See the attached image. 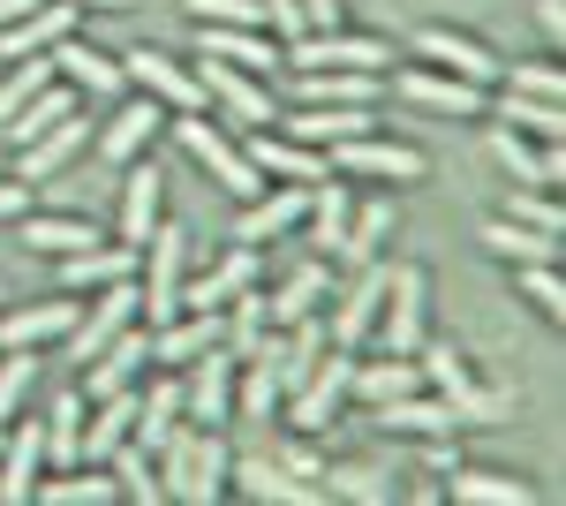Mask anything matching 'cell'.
<instances>
[{"instance_id": "cell-51", "label": "cell", "mask_w": 566, "mask_h": 506, "mask_svg": "<svg viewBox=\"0 0 566 506\" xmlns=\"http://www.w3.org/2000/svg\"><path fill=\"white\" fill-rule=\"evenodd\" d=\"M499 84L506 91H528V99H559V69H552V61H522V69H499Z\"/></svg>"}, {"instance_id": "cell-21", "label": "cell", "mask_w": 566, "mask_h": 506, "mask_svg": "<svg viewBox=\"0 0 566 506\" xmlns=\"http://www.w3.org/2000/svg\"><path fill=\"white\" fill-rule=\"evenodd\" d=\"M280 122H287V136H295V144L333 152V144H348V136H370V128H378V114H370V106H295V114H280Z\"/></svg>"}, {"instance_id": "cell-5", "label": "cell", "mask_w": 566, "mask_h": 506, "mask_svg": "<svg viewBox=\"0 0 566 506\" xmlns=\"http://www.w3.org/2000/svg\"><path fill=\"white\" fill-rule=\"evenodd\" d=\"M175 136H181V152L212 174L227 197H242V205H250V197H264V174L250 167V152H234V144H227V136L205 122V114H175Z\"/></svg>"}, {"instance_id": "cell-4", "label": "cell", "mask_w": 566, "mask_h": 506, "mask_svg": "<svg viewBox=\"0 0 566 506\" xmlns=\"http://www.w3.org/2000/svg\"><path fill=\"white\" fill-rule=\"evenodd\" d=\"M423 302H431V272H423V265H392L386 310H378V326H370L378 355H416V348H423Z\"/></svg>"}, {"instance_id": "cell-34", "label": "cell", "mask_w": 566, "mask_h": 506, "mask_svg": "<svg viewBox=\"0 0 566 506\" xmlns=\"http://www.w3.org/2000/svg\"><path fill=\"white\" fill-rule=\"evenodd\" d=\"M31 499L39 506H114L122 492H114V468L106 462H76V476H39Z\"/></svg>"}, {"instance_id": "cell-22", "label": "cell", "mask_w": 566, "mask_h": 506, "mask_svg": "<svg viewBox=\"0 0 566 506\" xmlns=\"http://www.w3.org/2000/svg\"><path fill=\"white\" fill-rule=\"evenodd\" d=\"M242 288H258V242H234L212 272L181 280V310H219L227 296H242Z\"/></svg>"}, {"instance_id": "cell-1", "label": "cell", "mask_w": 566, "mask_h": 506, "mask_svg": "<svg viewBox=\"0 0 566 506\" xmlns=\"http://www.w3.org/2000/svg\"><path fill=\"white\" fill-rule=\"evenodd\" d=\"M416 363H423V385H431L461 423H506L514 416V393L476 379V363H469L461 348H416Z\"/></svg>"}, {"instance_id": "cell-20", "label": "cell", "mask_w": 566, "mask_h": 506, "mask_svg": "<svg viewBox=\"0 0 566 506\" xmlns=\"http://www.w3.org/2000/svg\"><path fill=\"white\" fill-rule=\"evenodd\" d=\"M197 53H219V61L250 69V76H272L280 69V45L258 23H197Z\"/></svg>"}, {"instance_id": "cell-28", "label": "cell", "mask_w": 566, "mask_h": 506, "mask_svg": "<svg viewBox=\"0 0 566 506\" xmlns=\"http://www.w3.org/2000/svg\"><path fill=\"white\" fill-rule=\"evenodd\" d=\"M151 136H159V99H129L114 122L98 128V159H106V167H129Z\"/></svg>"}, {"instance_id": "cell-37", "label": "cell", "mask_w": 566, "mask_h": 506, "mask_svg": "<svg viewBox=\"0 0 566 506\" xmlns=\"http://www.w3.org/2000/svg\"><path fill=\"white\" fill-rule=\"evenodd\" d=\"M491 257H506V265H552L559 257V235H536V227H522V219H483V235H476Z\"/></svg>"}, {"instance_id": "cell-24", "label": "cell", "mask_w": 566, "mask_h": 506, "mask_svg": "<svg viewBox=\"0 0 566 506\" xmlns=\"http://www.w3.org/2000/svg\"><path fill=\"white\" fill-rule=\"evenodd\" d=\"M446 499H461V506H536L544 492L528 484V476H499V468H446Z\"/></svg>"}, {"instance_id": "cell-48", "label": "cell", "mask_w": 566, "mask_h": 506, "mask_svg": "<svg viewBox=\"0 0 566 506\" xmlns=\"http://www.w3.org/2000/svg\"><path fill=\"white\" fill-rule=\"evenodd\" d=\"M386 235H392V205H363V211H348V235H340V250H333V257H348V265H370Z\"/></svg>"}, {"instance_id": "cell-56", "label": "cell", "mask_w": 566, "mask_h": 506, "mask_svg": "<svg viewBox=\"0 0 566 506\" xmlns=\"http://www.w3.org/2000/svg\"><path fill=\"white\" fill-rule=\"evenodd\" d=\"M31 211V182H0V219H23Z\"/></svg>"}, {"instance_id": "cell-58", "label": "cell", "mask_w": 566, "mask_h": 506, "mask_svg": "<svg viewBox=\"0 0 566 506\" xmlns=\"http://www.w3.org/2000/svg\"><path fill=\"white\" fill-rule=\"evenodd\" d=\"M536 23H544V39L559 45L566 39V0H544V8H536Z\"/></svg>"}, {"instance_id": "cell-55", "label": "cell", "mask_w": 566, "mask_h": 506, "mask_svg": "<svg viewBox=\"0 0 566 506\" xmlns=\"http://www.w3.org/2000/svg\"><path fill=\"white\" fill-rule=\"evenodd\" d=\"M280 468H287V476H310V484H317V454H310V438H287V446H280Z\"/></svg>"}, {"instance_id": "cell-44", "label": "cell", "mask_w": 566, "mask_h": 506, "mask_svg": "<svg viewBox=\"0 0 566 506\" xmlns=\"http://www.w3.org/2000/svg\"><path fill=\"white\" fill-rule=\"evenodd\" d=\"M317 476H325V499H355V506H386L392 499L386 468H370V462H333V468H317Z\"/></svg>"}, {"instance_id": "cell-14", "label": "cell", "mask_w": 566, "mask_h": 506, "mask_svg": "<svg viewBox=\"0 0 566 506\" xmlns=\"http://www.w3.org/2000/svg\"><path fill=\"white\" fill-rule=\"evenodd\" d=\"M39 468H45V416H23V423L8 416V438H0V499L31 506Z\"/></svg>"}, {"instance_id": "cell-19", "label": "cell", "mask_w": 566, "mask_h": 506, "mask_svg": "<svg viewBox=\"0 0 566 506\" xmlns=\"http://www.w3.org/2000/svg\"><path fill=\"white\" fill-rule=\"evenodd\" d=\"M392 91H400L408 106H431V114H483V84H461V76H446V69H431V61L400 69Z\"/></svg>"}, {"instance_id": "cell-32", "label": "cell", "mask_w": 566, "mask_h": 506, "mask_svg": "<svg viewBox=\"0 0 566 506\" xmlns=\"http://www.w3.org/2000/svg\"><path fill=\"white\" fill-rule=\"evenodd\" d=\"M491 152H499V167L514 174V182H528V189H559V144H528V136H514V128H499L491 136Z\"/></svg>"}, {"instance_id": "cell-52", "label": "cell", "mask_w": 566, "mask_h": 506, "mask_svg": "<svg viewBox=\"0 0 566 506\" xmlns=\"http://www.w3.org/2000/svg\"><path fill=\"white\" fill-rule=\"evenodd\" d=\"M522 296L544 310V318H566V288H559V272L552 265H522Z\"/></svg>"}, {"instance_id": "cell-2", "label": "cell", "mask_w": 566, "mask_h": 506, "mask_svg": "<svg viewBox=\"0 0 566 506\" xmlns=\"http://www.w3.org/2000/svg\"><path fill=\"white\" fill-rule=\"evenodd\" d=\"M181 280H189V227H151V242L136 257V318L167 326L181 310Z\"/></svg>"}, {"instance_id": "cell-60", "label": "cell", "mask_w": 566, "mask_h": 506, "mask_svg": "<svg viewBox=\"0 0 566 506\" xmlns=\"http://www.w3.org/2000/svg\"><path fill=\"white\" fill-rule=\"evenodd\" d=\"M69 8L84 16V8H136V0H69Z\"/></svg>"}, {"instance_id": "cell-7", "label": "cell", "mask_w": 566, "mask_h": 506, "mask_svg": "<svg viewBox=\"0 0 566 506\" xmlns=\"http://www.w3.org/2000/svg\"><path fill=\"white\" fill-rule=\"evenodd\" d=\"M348 379H355V348H333V340H325L317 371H310V379L287 393V423H295L303 438H317V431L333 423V409L348 401Z\"/></svg>"}, {"instance_id": "cell-43", "label": "cell", "mask_w": 566, "mask_h": 506, "mask_svg": "<svg viewBox=\"0 0 566 506\" xmlns=\"http://www.w3.org/2000/svg\"><path fill=\"white\" fill-rule=\"evenodd\" d=\"M76 106H84V91H76V84H45L39 99H31V106L8 122V144H31V136H45L61 114H76Z\"/></svg>"}, {"instance_id": "cell-3", "label": "cell", "mask_w": 566, "mask_h": 506, "mask_svg": "<svg viewBox=\"0 0 566 506\" xmlns=\"http://www.w3.org/2000/svg\"><path fill=\"white\" fill-rule=\"evenodd\" d=\"M280 61L303 76V69H363V76H392V45L378 31H303V39L280 45Z\"/></svg>"}, {"instance_id": "cell-26", "label": "cell", "mask_w": 566, "mask_h": 506, "mask_svg": "<svg viewBox=\"0 0 566 506\" xmlns=\"http://www.w3.org/2000/svg\"><path fill=\"white\" fill-rule=\"evenodd\" d=\"M53 76H69V84L91 91V99H114V91L129 84V76H122V61H114V53H98V45H84L76 31L53 45Z\"/></svg>"}, {"instance_id": "cell-25", "label": "cell", "mask_w": 566, "mask_h": 506, "mask_svg": "<svg viewBox=\"0 0 566 506\" xmlns=\"http://www.w3.org/2000/svg\"><path fill=\"white\" fill-rule=\"evenodd\" d=\"M76 31V8L69 0H45V8H31L23 23H8L0 31V61H31V53H53V45Z\"/></svg>"}, {"instance_id": "cell-23", "label": "cell", "mask_w": 566, "mask_h": 506, "mask_svg": "<svg viewBox=\"0 0 566 506\" xmlns=\"http://www.w3.org/2000/svg\"><path fill=\"white\" fill-rule=\"evenodd\" d=\"M310 211V182H280L272 197H250L242 219H234V242H272V235H287V227H303Z\"/></svg>"}, {"instance_id": "cell-40", "label": "cell", "mask_w": 566, "mask_h": 506, "mask_svg": "<svg viewBox=\"0 0 566 506\" xmlns=\"http://www.w3.org/2000/svg\"><path fill=\"white\" fill-rule=\"evenodd\" d=\"M317 296H333V272L325 265H295L280 296H264V318L272 326H295V318H317Z\"/></svg>"}, {"instance_id": "cell-41", "label": "cell", "mask_w": 566, "mask_h": 506, "mask_svg": "<svg viewBox=\"0 0 566 506\" xmlns=\"http://www.w3.org/2000/svg\"><path fill=\"white\" fill-rule=\"evenodd\" d=\"M348 182H333V174H325V182H310V211H303V227H310V242H317V250H340V235H348Z\"/></svg>"}, {"instance_id": "cell-12", "label": "cell", "mask_w": 566, "mask_h": 506, "mask_svg": "<svg viewBox=\"0 0 566 506\" xmlns=\"http://www.w3.org/2000/svg\"><path fill=\"white\" fill-rule=\"evenodd\" d=\"M386 280H392V265H378V257H370V265H355V288L340 296L333 326H325L333 348H355V355L370 348V326H378V310H386Z\"/></svg>"}, {"instance_id": "cell-8", "label": "cell", "mask_w": 566, "mask_h": 506, "mask_svg": "<svg viewBox=\"0 0 566 506\" xmlns=\"http://www.w3.org/2000/svg\"><path fill=\"white\" fill-rule=\"evenodd\" d=\"M234 355H227V340L205 348V355H189V379H181V416L197 423V431H219V423L234 416Z\"/></svg>"}, {"instance_id": "cell-50", "label": "cell", "mask_w": 566, "mask_h": 506, "mask_svg": "<svg viewBox=\"0 0 566 506\" xmlns=\"http://www.w3.org/2000/svg\"><path fill=\"white\" fill-rule=\"evenodd\" d=\"M506 219H522V227H536V235H559V197L552 189H528V182H514V197H506Z\"/></svg>"}, {"instance_id": "cell-46", "label": "cell", "mask_w": 566, "mask_h": 506, "mask_svg": "<svg viewBox=\"0 0 566 506\" xmlns=\"http://www.w3.org/2000/svg\"><path fill=\"white\" fill-rule=\"evenodd\" d=\"M499 114H506V128H514V136H536V144H559V99H528V91H506V106H499Z\"/></svg>"}, {"instance_id": "cell-6", "label": "cell", "mask_w": 566, "mask_h": 506, "mask_svg": "<svg viewBox=\"0 0 566 506\" xmlns=\"http://www.w3.org/2000/svg\"><path fill=\"white\" fill-rule=\"evenodd\" d=\"M197 84H205V106H219L234 128H272V114H280L272 91H264V76L219 61V53H197Z\"/></svg>"}, {"instance_id": "cell-49", "label": "cell", "mask_w": 566, "mask_h": 506, "mask_svg": "<svg viewBox=\"0 0 566 506\" xmlns=\"http://www.w3.org/2000/svg\"><path fill=\"white\" fill-rule=\"evenodd\" d=\"M31 379H39V355H31V348H8V355H0V423L23 416V393H31Z\"/></svg>"}, {"instance_id": "cell-39", "label": "cell", "mask_w": 566, "mask_h": 506, "mask_svg": "<svg viewBox=\"0 0 566 506\" xmlns=\"http://www.w3.org/2000/svg\"><path fill=\"white\" fill-rule=\"evenodd\" d=\"M423 385V363L416 355H378V363H355L348 393L363 401V409H378V401H392V393H416Z\"/></svg>"}, {"instance_id": "cell-42", "label": "cell", "mask_w": 566, "mask_h": 506, "mask_svg": "<svg viewBox=\"0 0 566 506\" xmlns=\"http://www.w3.org/2000/svg\"><path fill=\"white\" fill-rule=\"evenodd\" d=\"M84 393H61L53 409H45V462L53 468H76L84 462Z\"/></svg>"}, {"instance_id": "cell-10", "label": "cell", "mask_w": 566, "mask_h": 506, "mask_svg": "<svg viewBox=\"0 0 566 506\" xmlns=\"http://www.w3.org/2000/svg\"><path fill=\"white\" fill-rule=\"evenodd\" d=\"M122 76H136L144 99H159L167 114H205V84H197V69H181L175 53H159V45L122 53Z\"/></svg>"}, {"instance_id": "cell-16", "label": "cell", "mask_w": 566, "mask_h": 506, "mask_svg": "<svg viewBox=\"0 0 566 506\" xmlns=\"http://www.w3.org/2000/svg\"><path fill=\"white\" fill-rule=\"evenodd\" d=\"M370 423H378V431H392V438H461V416H453L438 393H423V385H416V393L378 401V409H370Z\"/></svg>"}, {"instance_id": "cell-31", "label": "cell", "mask_w": 566, "mask_h": 506, "mask_svg": "<svg viewBox=\"0 0 566 506\" xmlns=\"http://www.w3.org/2000/svg\"><path fill=\"white\" fill-rule=\"evenodd\" d=\"M250 136H258V144H250V167L258 174H280V182H325V152H310V144H295V136H287V144H280V136H272V128H250Z\"/></svg>"}, {"instance_id": "cell-15", "label": "cell", "mask_w": 566, "mask_h": 506, "mask_svg": "<svg viewBox=\"0 0 566 506\" xmlns=\"http://www.w3.org/2000/svg\"><path fill=\"white\" fill-rule=\"evenodd\" d=\"M333 174H378V182H416L423 174V152L416 144H386L378 128L370 136H348V144H333Z\"/></svg>"}, {"instance_id": "cell-17", "label": "cell", "mask_w": 566, "mask_h": 506, "mask_svg": "<svg viewBox=\"0 0 566 506\" xmlns=\"http://www.w3.org/2000/svg\"><path fill=\"white\" fill-rule=\"evenodd\" d=\"M84 136H91V122H84V106H76V114H61V122L45 128V136L15 144V182H31V189H39V182H53V174L84 152Z\"/></svg>"}, {"instance_id": "cell-45", "label": "cell", "mask_w": 566, "mask_h": 506, "mask_svg": "<svg viewBox=\"0 0 566 506\" xmlns=\"http://www.w3.org/2000/svg\"><path fill=\"white\" fill-rule=\"evenodd\" d=\"M106 468H114V492H122V499H136V506H159V499H167V492H159V476H151V454L129 446V438L106 454Z\"/></svg>"}, {"instance_id": "cell-27", "label": "cell", "mask_w": 566, "mask_h": 506, "mask_svg": "<svg viewBox=\"0 0 566 506\" xmlns=\"http://www.w3.org/2000/svg\"><path fill=\"white\" fill-rule=\"evenodd\" d=\"M136 257H144V250H129V242H91V250L61 257V288H69V296H84V288L136 280Z\"/></svg>"}, {"instance_id": "cell-38", "label": "cell", "mask_w": 566, "mask_h": 506, "mask_svg": "<svg viewBox=\"0 0 566 506\" xmlns=\"http://www.w3.org/2000/svg\"><path fill=\"white\" fill-rule=\"evenodd\" d=\"M264 333H272V318H264V296H250V288H242V296L219 302V340H227V355H234V363H250V355L264 348Z\"/></svg>"}, {"instance_id": "cell-29", "label": "cell", "mask_w": 566, "mask_h": 506, "mask_svg": "<svg viewBox=\"0 0 566 506\" xmlns=\"http://www.w3.org/2000/svg\"><path fill=\"white\" fill-rule=\"evenodd\" d=\"M69 326H76V296L61 288L53 302H31V310L0 318V348H45V340H61Z\"/></svg>"}, {"instance_id": "cell-33", "label": "cell", "mask_w": 566, "mask_h": 506, "mask_svg": "<svg viewBox=\"0 0 566 506\" xmlns=\"http://www.w3.org/2000/svg\"><path fill=\"white\" fill-rule=\"evenodd\" d=\"M23 242L39 257H76L98 242V219H76V211H23Z\"/></svg>"}, {"instance_id": "cell-47", "label": "cell", "mask_w": 566, "mask_h": 506, "mask_svg": "<svg viewBox=\"0 0 566 506\" xmlns=\"http://www.w3.org/2000/svg\"><path fill=\"white\" fill-rule=\"evenodd\" d=\"M45 84H53V53H31V61H15V69H8V84H0V128L15 122V114H23V106H31Z\"/></svg>"}, {"instance_id": "cell-18", "label": "cell", "mask_w": 566, "mask_h": 506, "mask_svg": "<svg viewBox=\"0 0 566 506\" xmlns=\"http://www.w3.org/2000/svg\"><path fill=\"white\" fill-rule=\"evenodd\" d=\"M227 484H234V492H250V499H264V506H317V499H325V484L287 476L272 454H242V462L227 468Z\"/></svg>"}, {"instance_id": "cell-35", "label": "cell", "mask_w": 566, "mask_h": 506, "mask_svg": "<svg viewBox=\"0 0 566 506\" xmlns=\"http://www.w3.org/2000/svg\"><path fill=\"white\" fill-rule=\"evenodd\" d=\"M227 468H234L227 438H219V431H197V446H189V476H181V492H175V499H189V506H212L219 492H227Z\"/></svg>"}, {"instance_id": "cell-61", "label": "cell", "mask_w": 566, "mask_h": 506, "mask_svg": "<svg viewBox=\"0 0 566 506\" xmlns=\"http://www.w3.org/2000/svg\"><path fill=\"white\" fill-rule=\"evenodd\" d=\"M340 8H348V0H340Z\"/></svg>"}, {"instance_id": "cell-30", "label": "cell", "mask_w": 566, "mask_h": 506, "mask_svg": "<svg viewBox=\"0 0 566 506\" xmlns=\"http://www.w3.org/2000/svg\"><path fill=\"white\" fill-rule=\"evenodd\" d=\"M386 76H363V69H303L295 76V99L303 106H370Z\"/></svg>"}, {"instance_id": "cell-53", "label": "cell", "mask_w": 566, "mask_h": 506, "mask_svg": "<svg viewBox=\"0 0 566 506\" xmlns=\"http://www.w3.org/2000/svg\"><path fill=\"white\" fill-rule=\"evenodd\" d=\"M189 16H197V23H258V31H264L258 0H189Z\"/></svg>"}, {"instance_id": "cell-54", "label": "cell", "mask_w": 566, "mask_h": 506, "mask_svg": "<svg viewBox=\"0 0 566 506\" xmlns=\"http://www.w3.org/2000/svg\"><path fill=\"white\" fill-rule=\"evenodd\" d=\"M264 8V31H280V39H303L310 23H303V0H258Z\"/></svg>"}, {"instance_id": "cell-57", "label": "cell", "mask_w": 566, "mask_h": 506, "mask_svg": "<svg viewBox=\"0 0 566 506\" xmlns=\"http://www.w3.org/2000/svg\"><path fill=\"white\" fill-rule=\"evenodd\" d=\"M303 23L310 31H333L340 23V0H303Z\"/></svg>"}, {"instance_id": "cell-11", "label": "cell", "mask_w": 566, "mask_h": 506, "mask_svg": "<svg viewBox=\"0 0 566 506\" xmlns=\"http://www.w3.org/2000/svg\"><path fill=\"white\" fill-rule=\"evenodd\" d=\"M129 326H136V280H114V288H98V302H91V310H76V326L61 333V355L91 363L106 340L129 333Z\"/></svg>"}, {"instance_id": "cell-59", "label": "cell", "mask_w": 566, "mask_h": 506, "mask_svg": "<svg viewBox=\"0 0 566 506\" xmlns=\"http://www.w3.org/2000/svg\"><path fill=\"white\" fill-rule=\"evenodd\" d=\"M31 8H45V0H0V31H8V23H23Z\"/></svg>"}, {"instance_id": "cell-13", "label": "cell", "mask_w": 566, "mask_h": 506, "mask_svg": "<svg viewBox=\"0 0 566 506\" xmlns=\"http://www.w3.org/2000/svg\"><path fill=\"white\" fill-rule=\"evenodd\" d=\"M144 363H151V326L136 318L129 333H114V340H106V348L84 363V385H76V393H84V401H106V393L136 385V371H144Z\"/></svg>"}, {"instance_id": "cell-9", "label": "cell", "mask_w": 566, "mask_h": 506, "mask_svg": "<svg viewBox=\"0 0 566 506\" xmlns=\"http://www.w3.org/2000/svg\"><path fill=\"white\" fill-rule=\"evenodd\" d=\"M416 61H431V69L461 76V84H483V91L499 84V69H506V61H499L483 39L453 31V23H423V31H416Z\"/></svg>"}, {"instance_id": "cell-36", "label": "cell", "mask_w": 566, "mask_h": 506, "mask_svg": "<svg viewBox=\"0 0 566 506\" xmlns=\"http://www.w3.org/2000/svg\"><path fill=\"white\" fill-rule=\"evenodd\" d=\"M151 227H159V167L129 159V182H122V242L144 250V242H151Z\"/></svg>"}]
</instances>
